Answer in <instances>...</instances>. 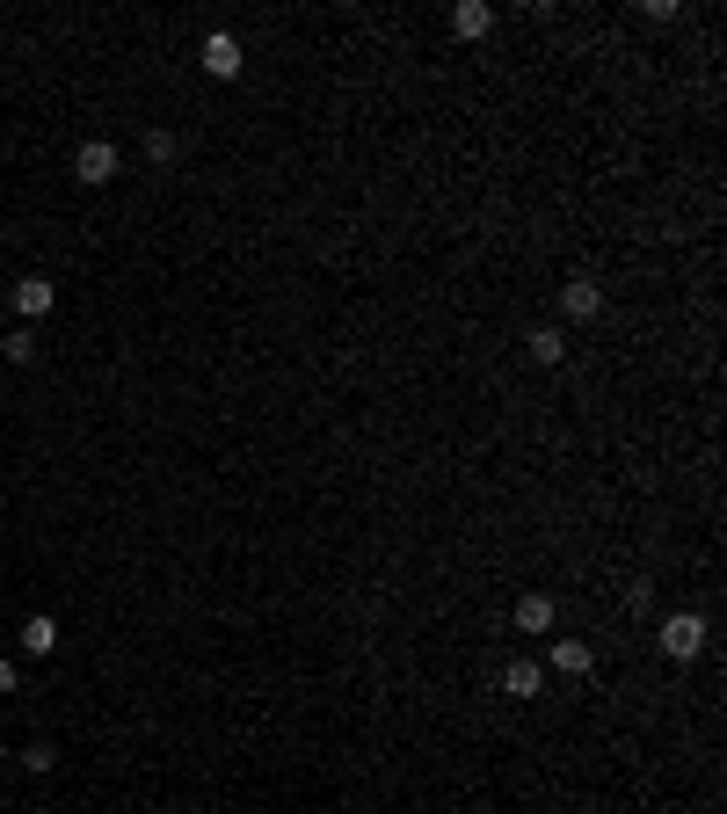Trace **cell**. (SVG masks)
<instances>
[{"label":"cell","instance_id":"cell-14","mask_svg":"<svg viewBox=\"0 0 727 814\" xmlns=\"http://www.w3.org/2000/svg\"><path fill=\"white\" fill-rule=\"evenodd\" d=\"M23 764H29V771H37V778H44V771H51V764H59V756H51V749H44V742H29V749H23Z\"/></svg>","mask_w":727,"mask_h":814},{"label":"cell","instance_id":"cell-15","mask_svg":"<svg viewBox=\"0 0 727 814\" xmlns=\"http://www.w3.org/2000/svg\"><path fill=\"white\" fill-rule=\"evenodd\" d=\"M0 691H15V662H0Z\"/></svg>","mask_w":727,"mask_h":814},{"label":"cell","instance_id":"cell-16","mask_svg":"<svg viewBox=\"0 0 727 814\" xmlns=\"http://www.w3.org/2000/svg\"><path fill=\"white\" fill-rule=\"evenodd\" d=\"M0 764H8V742H0Z\"/></svg>","mask_w":727,"mask_h":814},{"label":"cell","instance_id":"cell-1","mask_svg":"<svg viewBox=\"0 0 727 814\" xmlns=\"http://www.w3.org/2000/svg\"><path fill=\"white\" fill-rule=\"evenodd\" d=\"M654 647H662L669 662L705 654V619H699V611H669V619H662V633H654Z\"/></svg>","mask_w":727,"mask_h":814},{"label":"cell","instance_id":"cell-12","mask_svg":"<svg viewBox=\"0 0 727 814\" xmlns=\"http://www.w3.org/2000/svg\"><path fill=\"white\" fill-rule=\"evenodd\" d=\"M175 153H182V145H175V131H145V161H153V168H168Z\"/></svg>","mask_w":727,"mask_h":814},{"label":"cell","instance_id":"cell-6","mask_svg":"<svg viewBox=\"0 0 727 814\" xmlns=\"http://www.w3.org/2000/svg\"><path fill=\"white\" fill-rule=\"evenodd\" d=\"M546 662H553L560 676H589V670H597V647H589V640H553V647H546Z\"/></svg>","mask_w":727,"mask_h":814},{"label":"cell","instance_id":"cell-10","mask_svg":"<svg viewBox=\"0 0 727 814\" xmlns=\"http://www.w3.org/2000/svg\"><path fill=\"white\" fill-rule=\"evenodd\" d=\"M524 349H532V364H567V335H560V328H532Z\"/></svg>","mask_w":727,"mask_h":814},{"label":"cell","instance_id":"cell-5","mask_svg":"<svg viewBox=\"0 0 727 814\" xmlns=\"http://www.w3.org/2000/svg\"><path fill=\"white\" fill-rule=\"evenodd\" d=\"M509 619H516V633H532V640H546V633H553V597H516V611H509Z\"/></svg>","mask_w":727,"mask_h":814},{"label":"cell","instance_id":"cell-9","mask_svg":"<svg viewBox=\"0 0 727 814\" xmlns=\"http://www.w3.org/2000/svg\"><path fill=\"white\" fill-rule=\"evenodd\" d=\"M538 684H546V670H538V662H509V670H502V691H509V698H538Z\"/></svg>","mask_w":727,"mask_h":814},{"label":"cell","instance_id":"cell-2","mask_svg":"<svg viewBox=\"0 0 727 814\" xmlns=\"http://www.w3.org/2000/svg\"><path fill=\"white\" fill-rule=\"evenodd\" d=\"M73 175H80L88 190H102V182L117 175V145H110V139H88L80 153H73Z\"/></svg>","mask_w":727,"mask_h":814},{"label":"cell","instance_id":"cell-4","mask_svg":"<svg viewBox=\"0 0 727 814\" xmlns=\"http://www.w3.org/2000/svg\"><path fill=\"white\" fill-rule=\"evenodd\" d=\"M560 313H567V320H597V313H604V284L575 277V284L560 291Z\"/></svg>","mask_w":727,"mask_h":814},{"label":"cell","instance_id":"cell-11","mask_svg":"<svg viewBox=\"0 0 727 814\" xmlns=\"http://www.w3.org/2000/svg\"><path fill=\"white\" fill-rule=\"evenodd\" d=\"M59 647V625L51 619H23V654H51Z\"/></svg>","mask_w":727,"mask_h":814},{"label":"cell","instance_id":"cell-13","mask_svg":"<svg viewBox=\"0 0 727 814\" xmlns=\"http://www.w3.org/2000/svg\"><path fill=\"white\" fill-rule=\"evenodd\" d=\"M0 349H8V357H15V364H37V335H29V328H15V335L0 342Z\"/></svg>","mask_w":727,"mask_h":814},{"label":"cell","instance_id":"cell-7","mask_svg":"<svg viewBox=\"0 0 727 814\" xmlns=\"http://www.w3.org/2000/svg\"><path fill=\"white\" fill-rule=\"evenodd\" d=\"M51 306H59V291H51L44 277H23V284H15V313H23V320H44Z\"/></svg>","mask_w":727,"mask_h":814},{"label":"cell","instance_id":"cell-8","mask_svg":"<svg viewBox=\"0 0 727 814\" xmlns=\"http://www.w3.org/2000/svg\"><path fill=\"white\" fill-rule=\"evenodd\" d=\"M451 29H459V37H487V29H495V8H481V0H459V8H451Z\"/></svg>","mask_w":727,"mask_h":814},{"label":"cell","instance_id":"cell-3","mask_svg":"<svg viewBox=\"0 0 727 814\" xmlns=\"http://www.w3.org/2000/svg\"><path fill=\"white\" fill-rule=\"evenodd\" d=\"M196 66L212 73V80H233V73L247 66V59H241V44H233L226 29H212V37H204V51H196Z\"/></svg>","mask_w":727,"mask_h":814}]
</instances>
